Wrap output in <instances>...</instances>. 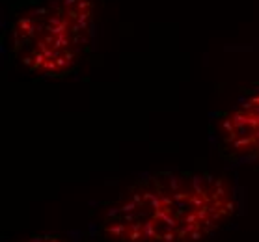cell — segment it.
<instances>
[{
	"label": "cell",
	"instance_id": "277c9868",
	"mask_svg": "<svg viewBox=\"0 0 259 242\" xmlns=\"http://www.w3.org/2000/svg\"><path fill=\"white\" fill-rule=\"evenodd\" d=\"M24 242H67V240L58 235H39V236H32V238H28V240Z\"/></svg>",
	"mask_w": 259,
	"mask_h": 242
},
{
	"label": "cell",
	"instance_id": "6da1fadb",
	"mask_svg": "<svg viewBox=\"0 0 259 242\" xmlns=\"http://www.w3.org/2000/svg\"><path fill=\"white\" fill-rule=\"evenodd\" d=\"M239 211L235 186L198 171H160L133 184L101 222L106 242H205Z\"/></svg>",
	"mask_w": 259,
	"mask_h": 242
},
{
	"label": "cell",
	"instance_id": "3957f363",
	"mask_svg": "<svg viewBox=\"0 0 259 242\" xmlns=\"http://www.w3.org/2000/svg\"><path fill=\"white\" fill-rule=\"evenodd\" d=\"M218 136L233 157L259 160V86L242 95L220 118Z\"/></svg>",
	"mask_w": 259,
	"mask_h": 242
},
{
	"label": "cell",
	"instance_id": "7a4b0ae2",
	"mask_svg": "<svg viewBox=\"0 0 259 242\" xmlns=\"http://www.w3.org/2000/svg\"><path fill=\"white\" fill-rule=\"evenodd\" d=\"M94 26L90 0H47L24 12L12 30L19 62L41 77H62L73 69Z\"/></svg>",
	"mask_w": 259,
	"mask_h": 242
}]
</instances>
